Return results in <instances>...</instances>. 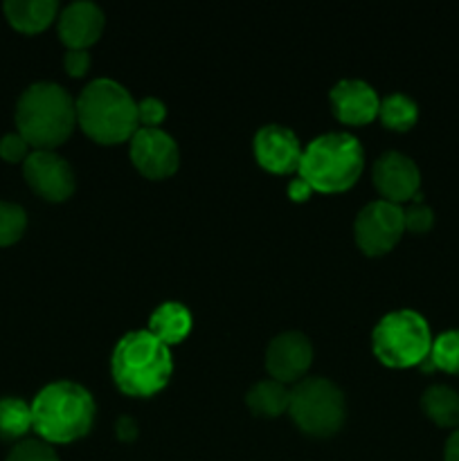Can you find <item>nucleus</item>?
Returning <instances> with one entry per match:
<instances>
[{
    "label": "nucleus",
    "mask_w": 459,
    "mask_h": 461,
    "mask_svg": "<svg viewBox=\"0 0 459 461\" xmlns=\"http://www.w3.org/2000/svg\"><path fill=\"white\" fill-rule=\"evenodd\" d=\"M165 117H166V108L158 97H144L142 102L138 104L140 129H160Z\"/></svg>",
    "instance_id": "26"
},
{
    "label": "nucleus",
    "mask_w": 459,
    "mask_h": 461,
    "mask_svg": "<svg viewBox=\"0 0 459 461\" xmlns=\"http://www.w3.org/2000/svg\"><path fill=\"white\" fill-rule=\"evenodd\" d=\"M421 410L435 426L459 428V392L448 385H430L421 396Z\"/></svg>",
    "instance_id": "18"
},
{
    "label": "nucleus",
    "mask_w": 459,
    "mask_h": 461,
    "mask_svg": "<svg viewBox=\"0 0 459 461\" xmlns=\"http://www.w3.org/2000/svg\"><path fill=\"white\" fill-rule=\"evenodd\" d=\"M4 16L14 30L22 34H39L57 18V0H7Z\"/></svg>",
    "instance_id": "16"
},
{
    "label": "nucleus",
    "mask_w": 459,
    "mask_h": 461,
    "mask_svg": "<svg viewBox=\"0 0 459 461\" xmlns=\"http://www.w3.org/2000/svg\"><path fill=\"white\" fill-rule=\"evenodd\" d=\"M364 167V151L351 133H324L310 140L302 151L300 174L313 192L340 194L358 183Z\"/></svg>",
    "instance_id": "5"
},
{
    "label": "nucleus",
    "mask_w": 459,
    "mask_h": 461,
    "mask_svg": "<svg viewBox=\"0 0 459 461\" xmlns=\"http://www.w3.org/2000/svg\"><path fill=\"white\" fill-rule=\"evenodd\" d=\"M76 124V104L66 88L39 81L22 90L16 104L18 133L34 151H52L70 138Z\"/></svg>",
    "instance_id": "2"
},
{
    "label": "nucleus",
    "mask_w": 459,
    "mask_h": 461,
    "mask_svg": "<svg viewBox=\"0 0 459 461\" xmlns=\"http://www.w3.org/2000/svg\"><path fill=\"white\" fill-rule=\"evenodd\" d=\"M405 216V230L412 234H426L430 232L432 225H435V212L428 205L421 203V194L412 201V205L408 210H403Z\"/></svg>",
    "instance_id": "25"
},
{
    "label": "nucleus",
    "mask_w": 459,
    "mask_h": 461,
    "mask_svg": "<svg viewBox=\"0 0 459 461\" xmlns=\"http://www.w3.org/2000/svg\"><path fill=\"white\" fill-rule=\"evenodd\" d=\"M138 437V423L130 417L117 419V439L122 441H133Z\"/></svg>",
    "instance_id": "30"
},
{
    "label": "nucleus",
    "mask_w": 459,
    "mask_h": 461,
    "mask_svg": "<svg viewBox=\"0 0 459 461\" xmlns=\"http://www.w3.org/2000/svg\"><path fill=\"white\" fill-rule=\"evenodd\" d=\"M378 117L382 124L390 131H405L412 129L418 120V106L412 97L403 93H392L381 99V108H378Z\"/></svg>",
    "instance_id": "20"
},
{
    "label": "nucleus",
    "mask_w": 459,
    "mask_h": 461,
    "mask_svg": "<svg viewBox=\"0 0 459 461\" xmlns=\"http://www.w3.org/2000/svg\"><path fill=\"white\" fill-rule=\"evenodd\" d=\"M76 124L99 144H120L140 129L138 102L112 79H94L76 99Z\"/></svg>",
    "instance_id": "4"
},
{
    "label": "nucleus",
    "mask_w": 459,
    "mask_h": 461,
    "mask_svg": "<svg viewBox=\"0 0 459 461\" xmlns=\"http://www.w3.org/2000/svg\"><path fill=\"white\" fill-rule=\"evenodd\" d=\"M192 313L180 302H165L148 318V331L166 347L178 345L192 331Z\"/></svg>",
    "instance_id": "17"
},
{
    "label": "nucleus",
    "mask_w": 459,
    "mask_h": 461,
    "mask_svg": "<svg viewBox=\"0 0 459 461\" xmlns=\"http://www.w3.org/2000/svg\"><path fill=\"white\" fill-rule=\"evenodd\" d=\"M310 194H313V189H310V185L306 183V180H302L300 176H297L295 180H291V185H288V196L295 203L309 201Z\"/></svg>",
    "instance_id": "29"
},
{
    "label": "nucleus",
    "mask_w": 459,
    "mask_h": 461,
    "mask_svg": "<svg viewBox=\"0 0 459 461\" xmlns=\"http://www.w3.org/2000/svg\"><path fill=\"white\" fill-rule=\"evenodd\" d=\"M372 178L382 201L394 205L414 201L421 194V171L412 158L399 151L382 153L374 165Z\"/></svg>",
    "instance_id": "11"
},
{
    "label": "nucleus",
    "mask_w": 459,
    "mask_h": 461,
    "mask_svg": "<svg viewBox=\"0 0 459 461\" xmlns=\"http://www.w3.org/2000/svg\"><path fill=\"white\" fill-rule=\"evenodd\" d=\"M421 369H426V372L439 369V372L459 376V329H450V331L439 333L432 340L430 356L421 365Z\"/></svg>",
    "instance_id": "22"
},
{
    "label": "nucleus",
    "mask_w": 459,
    "mask_h": 461,
    "mask_svg": "<svg viewBox=\"0 0 459 461\" xmlns=\"http://www.w3.org/2000/svg\"><path fill=\"white\" fill-rule=\"evenodd\" d=\"M104 12L99 5L79 0L68 5L58 16V36L68 50H88L104 32Z\"/></svg>",
    "instance_id": "15"
},
{
    "label": "nucleus",
    "mask_w": 459,
    "mask_h": 461,
    "mask_svg": "<svg viewBox=\"0 0 459 461\" xmlns=\"http://www.w3.org/2000/svg\"><path fill=\"white\" fill-rule=\"evenodd\" d=\"M63 68L70 77H84L90 68L88 50H68L63 57Z\"/></svg>",
    "instance_id": "28"
},
{
    "label": "nucleus",
    "mask_w": 459,
    "mask_h": 461,
    "mask_svg": "<svg viewBox=\"0 0 459 461\" xmlns=\"http://www.w3.org/2000/svg\"><path fill=\"white\" fill-rule=\"evenodd\" d=\"M405 232L403 207L387 201H372L360 210L354 223V237L360 250L381 257L400 241Z\"/></svg>",
    "instance_id": "8"
},
{
    "label": "nucleus",
    "mask_w": 459,
    "mask_h": 461,
    "mask_svg": "<svg viewBox=\"0 0 459 461\" xmlns=\"http://www.w3.org/2000/svg\"><path fill=\"white\" fill-rule=\"evenodd\" d=\"M7 461H58L52 446L43 439H22L18 441L7 455Z\"/></svg>",
    "instance_id": "24"
},
{
    "label": "nucleus",
    "mask_w": 459,
    "mask_h": 461,
    "mask_svg": "<svg viewBox=\"0 0 459 461\" xmlns=\"http://www.w3.org/2000/svg\"><path fill=\"white\" fill-rule=\"evenodd\" d=\"M333 115L349 126L369 124L378 117L381 99L376 90L363 79H342L331 88Z\"/></svg>",
    "instance_id": "14"
},
{
    "label": "nucleus",
    "mask_w": 459,
    "mask_h": 461,
    "mask_svg": "<svg viewBox=\"0 0 459 461\" xmlns=\"http://www.w3.org/2000/svg\"><path fill=\"white\" fill-rule=\"evenodd\" d=\"M30 144L25 142V138H22L21 133H7L3 140H0V158H3L4 162H12V165H16V162H25L27 156H30Z\"/></svg>",
    "instance_id": "27"
},
{
    "label": "nucleus",
    "mask_w": 459,
    "mask_h": 461,
    "mask_svg": "<svg viewBox=\"0 0 459 461\" xmlns=\"http://www.w3.org/2000/svg\"><path fill=\"white\" fill-rule=\"evenodd\" d=\"M94 412L97 405L84 385L50 383L32 401V430L48 444H70L88 435Z\"/></svg>",
    "instance_id": "3"
},
{
    "label": "nucleus",
    "mask_w": 459,
    "mask_h": 461,
    "mask_svg": "<svg viewBox=\"0 0 459 461\" xmlns=\"http://www.w3.org/2000/svg\"><path fill=\"white\" fill-rule=\"evenodd\" d=\"M255 158L259 167H264L270 174H292L300 169L302 162V144L291 129L279 124H266L256 131Z\"/></svg>",
    "instance_id": "13"
},
{
    "label": "nucleus",
    "mask_w": 459,
    "mask_h": 461,
    "mask_svg": "<svg viewBox=\"0 0 459 461\" xmlns=\"http://www.w3.org/2000/svg\"><path fill=\"white\" fill-rule=\"evenodd\" d=\"M432 333L426 318L417 311H392L372 331L374 356L385 367H421L432 349Z\"/></svg>",
    "instance_id": "6"
},
{
    "label": "nucleus",
    "mask_w": 459,
    "mask_h": 461,
    "mask_svg": "<svg viewBox=\"0 0 459 461\" xmlns=\"http://www.w3.org/2000/svg\"><path fill=\"white\" fill-rule=\"evenodd\" d=\"M27 214L16 203L0 201V248L16 243L25 234Z\"/></svg>",
    "instance_id": "23"
},
{
    "label": "nucleus",
    "mask_w": 459,
    "mask_h": 461,
    "mask_svg": "<svg viewBox=\"0 0 459 461\" xmlns=\"http://www.w3.org/2000/svg\"><path fill=\"white\" fill-rule=\"evenodd\" d=\"M288 399H291V390L284 383L266 378L259 381L256 385L250 387L246 394V403L256 417H268L274 419L279 414L288 412Z\"/></svg>",
    "instance_id": "19"
},
{
    "label": "nucleus",
    "mask_w": 459,
    "mask_h": 461,
    "mask_svg": "<svg viewBox=\"0 0 459 461\" xmlns=\"http://www.w3.org/2000/svg\"><path fill=\"white\" fill-rule=\"evenodd\" d=\"M313 363V347L300 331H286L273 338L266 349V369L277 383H300Z\"/></svg>",
    "instance_id": "12"
},
{
    "label": "nucleus",
    "mask_w": 459,
    "mask_h": 461,
    "mask_svg": "<svg viewBox=\"0 0 459 461\" xmlns=\"http://www.w3.org/2000/svg\"><path fill=\"white\" fill-rule=\"evenodd\" d=\"M27 185L50 203H63L75 192V174L66 158L54 151H32L22 162Z\"/></svg>",
    "instance_id": "10"
},
{
    "label": "nucleus",
    "mask_w": 459,
    "mask_h": 461,
    "mask_svg": "<svg viewBox=\"0 0 459 461\" xmlns=\"http://www.w3.org/2000/svg\"><path fill=\"white\" fill-rule=\"evenodd\" d=\"M444 461H459V428L454 432H450V437L446 439Z\"/></svg>",
    "instance_id": "31"
},
{
    "label": "nucleus",
    "mask_w": 459,
    "mask_h": 461,
    "mask_svg": "<svg viewBox=\"0 0 459 461\" xmlns=\"http://www.w3.org/2000/svg\"><path fill=\"white\" fill-rule=\"evenodd\" d=\"M32 430V405L22 399H0V439L18 441Z\"/></svg>",
    "instance_id": "21"
},
{
    "label": "nucleus",
    "mask_w": 459,
    "mask_h": 461,
    "mask_svg": "<svg viewBox=\"0 0 459 461\" xmlns=\"http://www.w3.org/2000/svg\"><path fill=\"white\" fill-rule=\"evenodd\" d=\"M130 162L148 180H165L176 174L180 151L176 140L162 129H138L130 138Z\"/></svg>",
    "instance_id": "9"
},
{
    "label": "nucleus",
    "mask_w": 459,
    "mask_h": 461,
    "mask_svg": "<svg viewBox=\"0 0 459 461\" xmlns=\"http://www.w3.org/2000/svg\"><path fill=\"white\" fill-rule=\"evenodd\" d=\"M288 414L304 435L331 437L345 423V396L328 378H302L291 387Z\"/></svg>",
    "instance_id": "7"
},
{
    "label": "nucleus",
    "mask_w": 459,
    "mask_h": 461,
    "mask_svg": "<svg viewBox=\"0 0 459 461\" xmlns=\"http://www.w3.org/2000/svg\"><path fill=\"white\" fill-rule=\"evenodd\" d=\"M111 374L117 390L135 399H148L166 387L174 360L165 342L151 331H130L117 340L111 356Z\"/></svg>",
    "instance_id": "1"
}]
</instances>
